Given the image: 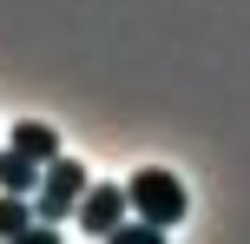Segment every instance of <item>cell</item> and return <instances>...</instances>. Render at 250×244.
I'll return each mask as SVG.
<instances>
[{"mask_svg":"<svg viewBox=\"0 0 250 244\" xmlns=\"http://www.w3.org/2000/svg\"><path fill=\"white\" fill-rule=\"evenodd\" d=\"M125 205H132L138 218H151V224H165V231H171V224L185 218V185H178L171 172L145 165V172H132V185H125Z\"/></svg>","mask_w":250,"mask_h":244,"instance_id":"1","label":"cell"},{"mask_svg":"<svg viewBox=\"0 0 250 244\" xmlns=\"http://www.w3.org/2000/svg\"><path fill=\"white\" fill-rule=\"evenodd\" d=\"M79 192H86V165L79 158H46V172L33 185V218L60 224L66 211H79Z\"/></svg>","mask_w":250,"mask_h":244,"instance_id":"2","label":"cell"},{"mask_svg":"<svg viewBox=\"0 0 250 244\" xmlns=\"http://www.w3.org/2000/svg\"><path fill=\"white\" fill-rule=\"evenodd\" d=\"M125 211H132V205H125V185H92V178H86V192H79V211H73V218H79V231L112 238L119 224H125Z\"/></svg>","mask_w":250,"mask_h":244,"instance_id":"3","label":"cell"},{"mask_svg":"<svg viewBox=\"0 0 250 244\" xmlns=\"http://www.w3.org/2000/svg\"><path fill=\"white\" fill-rule=\"evenodd\" d=\"M7 145H20V152L40 158V165H46V158H60V132H53L46 119H20V126L7 132Z\"/></svg>","mask_w":250,"mask_h":244,"instance_id":"4","label":"cell"},{"mask_svg":"<svg viewBox=\"0 0 250 244\" xmlns=\"http://www.w3.org/2000/svg\"><path fill=\"white\" fill-rule=\"evenodd\" d=\"M40 172H46V165H40V158H26L20 145H7V152H0V192H26V198H33Z\"/></svg>","mask_w":250,"mask_h":244,"instance_id":"5","label":"cell"},{"mask_svg":"<svg viewBox=\"0 0 250 244\" xmlns=\"http://www.w3.org/2000/svg\"><path fill=\"white\" fill-rule=\"evenodd\" d=\"M26 224H33V205H26V192H0V238H20Z\"/></svg>","mask_w":250,"mask_h":244,"instance_id":"6","label":"cell"}]
</instances>
